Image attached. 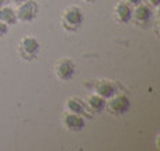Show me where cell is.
Masks as SVG:
<instances>
[{
	"mask_svg": "<svg viewBox=\"0 0 160 151\" xmlns=\"http://www.w3.org/2000/svg\"><path fill=\"white\" fill-rule=\"evenodd\" d=\"M39 51H41V44L32 35L22 37L18 41V44H17V54L25 62L35 61L39 55Z\"/></svg>",
	"mask_w": 160,
	"mask_h": 151,
	"instance_id": "1",
	"label": "cell"
},
{
	"mask_svg": "<svg viewBox=\"0 0 160 151\" xmlns=\"http://www.w3.org/2000/svg\"><path fill=\"white\" fill-rule=\"evenodd\" d=\"M83 21H84V16H83L82 10L78 6H69L62 11L61 17V24L63 27V30H66L68 33H75L82 27Z\"/></svg>",
	"mask_w": 160,
	"mask_h": 151,
	"instance_id": "2",
	"label": "cell"
},
{
	"mask_svg": "<svg viewBox=\"0 0 160 151\" xmlns=\"http://www.w3.org/2000/svg\"><path fill=\"white\" fill-rule=\"evenodd\" d=\"M105 109L115 116L127 115L131 109V99L124 93H115L112 98L108 99Z\"/></svg>",
	"mask_w": 160,
	"mask_h": 151,
	"instance_id": "3",
	"label": "cell"
},
{
	"mask_svg": "<svg viewBox=\"0 0 160 151\" xmlns=\"http://www.w3.org/2000/svg\"><path fill=\"white\" fill-rule=\"evenodd\" d=\"M39 13V6L35 0H25V2L17 4L16 14L17 20L22 23H30L37 19Z\"/></svg>",
	"mask_w": 160,
	"mask_h": 151,
	"instance_id": "4",
	"label": "cell"
},
{
	"mask_svg": "<svg viewBox=\"0 0 160 151\" xmlns=\"http://www.w3.org/2000/svg\"><path fill=\"white\" fill-rule=\"evenodd\" d=\"M153 19V10L149 4L146 3H139V4L133 6L132 8V20L135 21L136 25L142 28H146L150 25Z\"/></svg>",
	"mask_w": 160,
	"mask_h": 151,
	"instance_id": "5",
	"label": "cell"
},
{
	"mask_svg": "<svg viewBox=\"0 0 160 151\" xmlns=\"http://www.w3.org/2000/svg\"><path fill=\"white\" fill-rule=\"evenodd\" d=\"M76 73V65L70 58H62L55 65V75L59 81H70Z\"/></svg>",
	"mask_w": 160,
	"mask_h": 151,
	"instance_id": "6",
	"label": "cell"
},
{
	"mask_svg": "<svg viewBox=\"0 0 160 151\" xmlns=\"http://www.w3.org/2000/svg\"><path fill=\"white\" fill-rule=\"evenodd\" d=\"M62 124L68 132L79 133L86 127V120L82 115H76V113L65 112L62 116Z\"/></svg>",
	"mask_w": 160,
	"mask_h": 151,
	"instance_id": "7",
	"label": "cell"
},
{
	"mask_svg": "<svg viewBox=\"0 0 160 151\" xmlns=\"http://www.w3.org/2000/svg\"><path fill=\"white\" fill-rule=\"evenodd\" d=\"M94 93L100 95L104 99H110L115 93H118V85L111 79H100L94 85Z\"/></svg>",
	"mask_w": 160,
	"mask_h": 151,
	"instance_id": "8",
	"label": "cell"
},
{
	"mask_svg": "<svg viewBox=\"0 0 160 151\" xmlns=\"http://www.w3.org/2000/svg\"><path fill=\"white\" fill-rule=\"evenodd\" d=\"M132 6L127 2H118L114 7V19L119 24H127L132 20Z\"/></svg>",
	"mask_w": 160,
	"mask_h": 151,
	"instance_id": "9",
	"label": "cell"
},
{
	"mask_svg": "<svg viewBox=\"0 0 160 151\" xmlns=\"http://www.w3.org/2000/svg\"><path fill=\"white\" fill-rule=\"evenodd\" d=\"M66 112L70 113H76V115H87L90 116L91 113L88 112L87 105H86V100H83L82 98H78V96H72L66 100Z\"/></svg>",
	"mask_w": 160,
	"mask_h": 151,
	"instance_id": "10",
	"label": "cell"
},
{
	"mask_svg": "<svg viewBox=\"0 0 160 151\" xmlns=\"http://www.w3.org/2000/svg\"><path fill=\"white\" fill-rule=\"evenodd\" d=\"M86 105H87V109L91 115H93V113H101L102 110H105V107H107V99L101 98V96L97 95V93H93V95H90L87 98Z\"/></svg>",
	"mask_w": 160,
	"mask_h": 151,
	"instance_id": "11",
	"label": "cell"
},
{
	"mask_svg": "<svg viewBox=\"0 0 160 151\" xmlns=\"http://www.w3.org/2000/svg\"><path fill=\"white\" fill-rule=\"evenodd\" d=\"M0 21H3L4 24H7L8 27L10 25H14L17 24V14H16V10H14L13 7H10V6H3V7H0Z\"/></svg>",
	"mask_w": 160,
	"mask_h": 151,
	"instance_id": "12",
	"label": "cell"
},
{
	"mask_svg": "<svg viewBox=\"0 0 160 151\" xmlns=\"http://www.w3.org/2000/svg\"><path fill=\"white\" fill-rule=\"evenodd\" d=\"M8 30H10V27H8L7 24H4L3 21H0V38H3V37L7 35Z\"/></svg>",
	"mask_w": 160,
	"mask_h": 151,
	"instance_id": "13",
	"label": "cell"
},
{
	"mask_svg": "<svg viewBox=\"0 0 160 151\" xmlns=\"http://www.w3.org/2000/svg\"><path fill=\"white\" fill-rule=\"evenodd\" d=\"M148 4H149L152 8H158L159 4H160V0H148Z\"/></svg>",
	"mask_w": 160,
	"mask_h": 151,
	"instance_id": "14",
	"label": "cell"
},
{
	"mask_svg": "<svg viewBox=\"0 0 160 151\" xmlns=\"http://www.w3.org/2000/svg\"><path fill=\"white\" fill-rule=\"evenodd\" d=\"M125 2H127V3H129V4L133 7V6H136V4H139V3H142V2H143V0H125Z\"/></svg>",
	"mask_w": 160,
	"mask_h": 151,
	"instance_id": "15",
	"label": "cell"
},
{
	"mask_svg": "<svg viewBox=\"0 0 160 151\" xmlns=\"http://www.w3.org/2000/svg\"><path fill=\"white\" fill-rule=\"evenodd\" d=\"M8 3V0H0V7H3V6H6Z\"/></svg>",
	"mask_w": 160,
	"mask_h": 151,
	"instance_id": "16",
	"label": "cell"
},
{
	"mask_svg": "<svg viewBox=\"0 0 160 151\" xmlns=\"http://www.w3.org/2000/svg\"><path fill=\"white\" fill-rule=\"evenodd\" d=\"M22 2H25V0H11V3H14V4H20Z\"/></svg>",
	"mask_w": 160,
	"mask_h": 151,
	"instance_id": "17",
	"label": "cell"
},
{
	"mask_svg": "<svg viewBox=\"0 0 160 151\" xmlns=\"http://www.w3.org/2000/svg\"><path fill=\"white\" fill-rule=\"evenodd\" d=\"M82 2H84V3H88V4H90V3H96L97 0H82Z\"/></svg>",
	"mask_w": 160,
	"mask_h": 151,
	"instance_id": "18",
	"label": "cell"
}]
</instances>
